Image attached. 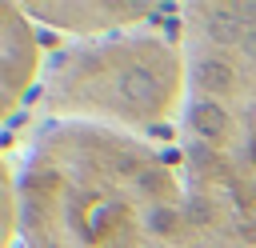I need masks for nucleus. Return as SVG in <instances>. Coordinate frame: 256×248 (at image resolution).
Masks as SVG:
<instances>
[{"label":"nucleus","mask_w":256,"mask_h":248,"mask_svg":"<svg viewBox=\"0 0 256 248\" xmlns=\"http://www.w3.org/2000/svg\"><path fill=\"white\" fill-rule=\"evenodd\" d=\"M28 20H40L56 32H72L76 40H100L112 32L144 28L148 16H160V4H20Z\"/></svg>","instance_id":"obj_3"},{"label":"nucleus","mask_w":256,"mask_h":248,"mask_svg":"<svg viewBox=\"0 0 256 248\" xmlns=\"http://www.w3.org/2000/svg\"><path fill=\"white\" fill-rule=\"evenodd\" d=\"M0 72H4L0 104H4V116L12 120L40 76V44L20 4H0Z\"/></svg>","instance_id":"obj_4"},{"label":"nucleus","mask_w":256,"mask_h":248,"mask_svg":"<svg viewBox=\"0 0 256 248\" xmlns=\"http://www.w3.org/2000/svg\"><path fill=\"white\" fill-rule=\"evenodd\" d=\"M184 88V44L144 24L60 48L40 76L36 104L48 124H96L152 140L180 120Z\"/></svg>","instance_id":"obj_2"},{"label":"nucleus","mask_w":256,"mask_h":248,"mask_svg":"<svg viewBox=\"0 0 256 248\" xmlns=\"http://www.w3.org/2000/svg\"><path fill=\"white\" fill-rule=\"evenodd\" d=\"M176 152L44 124L20 184L28 248H256V4H188Z\"/></svg>","instance_id":"obj_1"}]
</instances>
